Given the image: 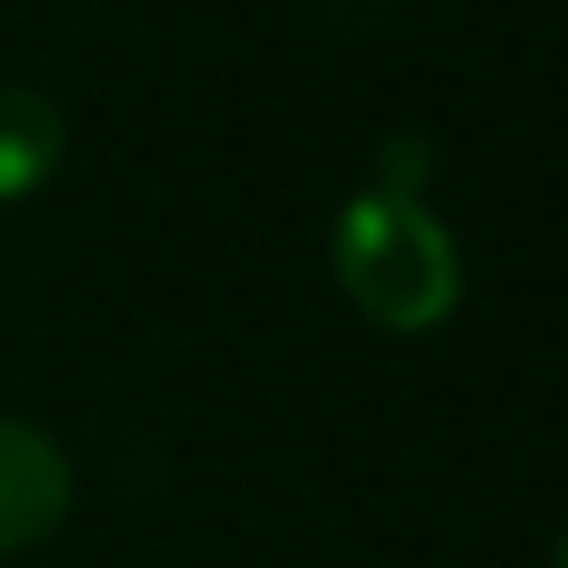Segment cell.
Segmentation results:
<instances>
[{"mask_svg": "<svg viewBox=\"0 0 568 568\" xmlns=\"http://www.w3.org/2000/svg\"><path fill=\"white\" fill-rule=\"evenodd\" d=\"M335 281L375 328L422 335L462 302V247L415 194L368 187L335 214Z\"/></svg>", "mask_w": 568, "mask_h": 568, "instance_id": "obj_1", "label": "cell"}, {"mask_svg": "<svg viewBox=\"0 0 568 568\" xmlns=\"http://www.w3.org/2000/svg\"><path fill=\"white\" fill-rule=\"evenodd\" d=\"M74 508V468L54 435L0 415V555L48 541Z\"/></svg>", "mask_w": 568, "mask_h": 568, "instance_id": "obj_2", "label": "cell"}, {"mask_svg": "<svg viewBox=\"0 0 568 568\" xmlns=\"http://www.w3.org/2000/svg\"><path fill=\"white\" fill-rule=\"evenodd\" d=\"M68 161V121L48 94L0 81V207L41 194Z\"/></svg>", "mask_w": 568, "mask_h": 568, "instance_id": "obj_3", "label": "cell"}, {"mask_svg": "<svg viewBox=\"0 0 568 568\" xmlns=\"http://www.w3.org/2000/svg\"><path fill=\"white\" fill-rule=\"evenodd\" d=\"M555 568H568V528H561V541H555Z\"/></svg>", "mask_w": 568, "mask_h": 568, "instance_id": "obj_4", "label": "cell"}]
</instances>
